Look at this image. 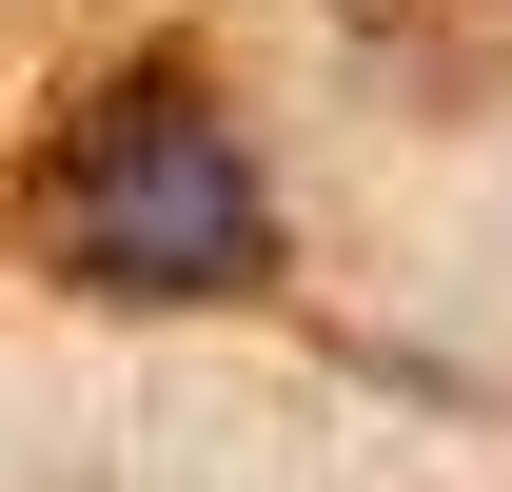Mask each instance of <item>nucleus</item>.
Wrapping results in <instances>:
<instances>
[{
  "label": "nucleus",
  "mask_w": 512,
  "mask_h": 492,
  "mask_svg": "<svg viewBox=\"0 0 512 492\" xmlns=\"http://www.w3.org/2000/svg\"><path fill=\"white\" fill-rule=\"evenodd\" d=\"M40 237H60L99 296H256L276 217H256V158L217 138V99L138 60L119 99L60 138V178H40Z\"/></svg>",
  "instance_id": "1"
},
{
  "label": "nucleus",
  "mask_w": 512,
  "mask_h": 492,
  "mask_svg": "<svg viewBox=\"0 0 512 492\" xmlns=\"http://www.w3.org/2000/svg\"><path fill=\"white\" fill-rule=\"evenodd\" d=\"M355 40H375L414 99H493L512 79V0H355Z\"/></svg>",
  "instance_id": "2"
}]
</instances>
